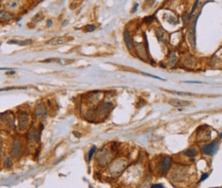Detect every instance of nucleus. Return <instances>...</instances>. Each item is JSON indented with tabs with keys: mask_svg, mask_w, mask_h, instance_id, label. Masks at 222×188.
Segmentation results:
<instances>
[{
	"mask_svg": "<svg viewBox=\"0 0 222 188\" xmlns=\"http://www.w3.org/2000/svg\"><path fill=\"white\" fill-rule=\"evenodd\" d=\"M219 149V141L216 139V140H214L212 143L210 144H208V145H203L202 147V151L205 154V155H208V156H213L215 155L217 151Z\"/></svg>",
	"mask_w": 222,
	"mask_h": 188,
	"instance_id": "1",
	"label": "nucleus"
},
{
	"mask_svg": "<svg viewBox=\"0 0 222 188\" xmlns=\"http://www.w3.org/2000/svg\"><path fill=\"white\" fill-rule=\"evenodd\" d=\"M29 124V116L26 113H21L18 116V127L19 130L23 131Z\"/></svg>",
	"mask_w": 222,
	"mask_h": 188,
	"instance_id": "2",
	"label": "nucleus"
},
{
	"mask_svg": "<svg viewBox=\"0 0 222 188\" xmlns=\"http://www.w3.org/2000/svg\"><path fill=\"white\" fill-rule=\"evenodd\" d=\"M96 160H99V163L100 165L102 166H105L109 163V161H110V154L108 153V151H100L98 155H97V158Z\"/></svg>",
	"mask_w": 222,
	"mask_h": 188,
	"instance_id": "3",
	"label": "nucleus"
},
{
	"mask_svg": "<svg viewBox=\"0 0 222 188\" xmlns=\"http://www.w3.org/2000/svg\"><path fill=\"white\" fill-rule=\"evenodd\" d=\"M170 166H171V158L169 157H163L158 165V171H160L162 174H164L169 169Z\"/></svg>",
	"mask_w": 222,
	"mask_h": 188,
	"instance_id": "4",
	"label": "nucleus"
},
{
	"mask_svg": "<svg viewBox=\"0 0 222 188\" xmlns=\"http://www.w3.org/2000/svg\"><path fill=\"white\" fill-rule=\"evenodd\" d=\"M35 114H36V116L38 118H42V119H45L47 116V109L45 107V105L44 104H39L37 107H36V110H35Z\"/></svg>",
	"mask_w": 222,
	"mask_h": 188,
	"instance_id": "5",
	"label": "nucleus"
},
{
	"mask_svg": "<svg viewBox=\"0 0 222 188\" xmlns=\"http://www.w3.org/2000/svg\"><path fill=\"white\" fill-rule=\"evenodd\" d=\"M21 151V143L19 142V140H15L13 146H12V150H11V157L13 158H16L19 157L20 153Z\"/></svg>",
	"mask_w": 222,
	"mask_h": 188,
	"instance_id": "6",
	"label": "nucleus"
},
{
	"mask_svg": "<svg viewBox=\"0 0 222 188\" xmlns=\"http://www.w3.org/2000/svg\"><path fill=\"white\" fill-rule=\"evenodd\" d=\"M21 0H9L6 3L5 7L7 9L10 10V11H15L21 6Z\"/></svg>",
	"mask_w": 222,
	"mask_h": 188,
	"instance_id": "7",
	"label": "nucleus"
},
{
	"mask_svg": "<svg viewBox=\"0 0 222 188\" xmlns=\"http://www.w3.org/2000/svg\"><path fill=\"white\" fill-rule=\"evenodd\" d=\"M169 104L174 106V107H185L191 104V102L189 101H184V100H180V99H171L169 100Z\"/></svg>",
	"mask_w": 222,
	"mask_h": 188,
	"instance_id": "8",
	"label": "nucleus"
},
{
	"mask_svg": "<svg viewBox=\"0 0 222 188\" xmlns=\"http://www.w3.org/2000/svg\"><path fill=\"white\" fill-rule=\"evenodd\" d=\"M67 42V38L66 37H57L51 39L47 44L51 45H60Z\"/></svg>",
	"mask_w": 222,
	"mask_h": 188,
	"instance_id": "9",
	"label": "nucleus"
},
{
	"mask_svg": "<svg viewBox=\"0 0 222 188\" xmlns=\"http://www.w3.org/2000/svg\"><path fill=\"white\" fill-rule=\"evenodd\" d=\"M136 45V52L138 55V57L142 59V60H145V57H146V53L144 52V48L143 47L142 44H138V43H135Z\"/></svg>",
	"mask_w": 222,
	"mask_h": 188,
	"instance_id": "10",
	"label": "nucleus"
},
{
	"mask_svg": "<svg viewBox=\"0 0 222 188\" xmlns=\"http://www.w3.org/2000/svg\"><path fill=\"white\" fill-rule=\"evenodd\" d=\"M184 154L188 157H194L197 156L198 151L196 148H189V149H187L186 151H184Z\"/></svg>",
	"mask_w": 222,
	"mask_h": 188,
	"instance_id": "11",
	"label": "nucleus"
},
{
	"mask_svg": "<svg viewBox=\"0 0 222 188\" xmlns=\"http://www.w3.org/2000/svg\"><path fill=\"white\" fill-rule=\"evenodd\" d=\"M124 39H125V42H126V45L128 50H131L132 49V42H131L129 33H128L127 30H125V32H124Z\"/></svg>",
	"mask_w": 222,
	"mask_h": 188,
	"instance_id": "12",
	"label": "nucleus"
},
{
	"mask_svg": "<svg viewBox=\"0 0 222 188\" xmlns=\"http://www.w3.org/2000/svg\"><path fill=\"white\" fill-rule=\"evenodd\" d=\"M156 34L157 38H158L160 40H164V39H166V33H165L162 29H161V28H157V29L156 30Z\"/></svg>",
	"mask_w": 222,
	"mask_h": 188,
	"instance_id": "13",
	"label": "nucleus"
},
{
	"mask_svg": "<svg viewBox=\"0 0 222 188\" xmlns=\"http://www.w3.org/2000/svg\"><path fill=\"white\" fill-rule=\"evenodd\" d=\"M166 61H167L166 63H167L168 65H173V63H175V61H176V56H175V53H173H173H170Z\"/></svg>",
	"mask_w": 222,
	"mask_h": 188,
	"instance_id": "14",
	"label": "nucleus"
},
{
	"mask_svg": "<svg viewBox=\"0 0 222 188\" xmlns=\"http://www.w3.org/2000/svg\"><path fill=\"white\" fill-rule=\"evenodd\" d=\"M168 92L171 93H174V94H178V95H182V96H190V97H193L196 96L193 93H190V92H176V91H168Z\"/></svg>",
	"mask_w": 222,
	"mask_h": 188,
	"instance_id": "15",
	"label": "nucleus"
},
{
	"mask_svg": "<svg viewBox=\"0 0 222 188\" xmlns=\"http://www.w3.org/2000/svg\"><path fill=\"white\" fill-rule=\"evenodd\" d=\"M95 151H96V146H93L92 149V150L90 151V152H89V157H88L89 161H91V159H92V155L94 154Z\"/></svg>",
	"mask_w": 222,
	"mask_h": 188,
	"instance_id": "16",
	"label": "nucleus"
},
{
	"mask_svg": "<svg viewBox=\"0 0 222 188\" xmlns=\"http://www.w3.org/2000/svg\"><path fill=\"white\" fill-rule=\"evenodd\" d=\"M94 29H95V26H94V25H88V26L86 27V30L87 32H92V31H93Z\"/></svg>",
	"mask_w": 222,
	"mask_h": 188,
	"instance_id": "17",
	"label": "nucleus"
},
{
	"mask_svg": "<svg viewBox=\"0 0 222 188\" xmlns=\"http://www.w3.org/2000/svg\"><path fill=\"white\" fill-rule=\"evenodd\" d=\"M144 74H145L146 76H150V77H152V78H156V79L161 80H165L162 79V78H160V77H157V76H155V75H152V74H144Z\"/></svg>",
	"mask_w": 222,
	"mask_h": 188,
	"instance_id": "18",
	"label": "nucleus"
},
{
	"mask_svg": "<svg viewBox=\"0 0 222 188\" xmlns=\"http://www.w3.org/2000/svg\"><path fill=\"white\" fill-rule=\"evenodd\" d=\"M3 161H4V164H5V165H7V166H8V165H9V164H10V160H9V157H5Z\"/></svg>",
	"mask_w": 222,
	"mask_h": 188,
	"instance_id": "19",
	"label": "nucleus"
},
{
	"mask_svg": "<svg viewBox=\"0 0 222 188\" xmlns=\"http://www.w3.org/2000/svg\"><path fill=\"white\" fill-rule=\"evenodd\" d=\"M208 177H209V174H203V175L202 176V178H201L200 181H203L206 180V179H207Z\"/></svg>",
	"mask_w": 222,
	"mask_h": 188,
	"instance_id": "20",
	"label": "nucleus"
},
{
	"mask_svg": "<svg viewBox=\"0 0 222 188\" xmlns=\"http://www.w3.org/2000/svg\"><path fill=\"white\" fill-rule=\"evenodd\" d=\"M152 187L153 188H162L163 187V186H162V185H161V184H156V185H153V186H152Z\"/></svg>",
	"mask_w": 222,
	"mask_h": 188,
	"instance_id": "21",
	"label": "nucleus"
},
{
	"mask_svg": "<svg viewBox=\"0 0 222 188\" xmlns=\"http://www.w3.org/2000/svg\"><path fill=\"white\" fill-rule=\"evenodd\" d=\"M15 74V71H12V72H9V73H7V74Z\"/></svg>",
	"mask_w": 222,
	"mask_h": 188,
	"instance_id": "22",
	"label": "nucleus"
},
{
	"mask_svg": "<svg viewBox=\"0 0 222 188\" xmlns=\"http://www.w3.org/2000/svg\"><path fill=\"white\" fill-rule=\"evenodd\" d=\"M220 136H221V138H222V132L221 133V135H220Z\"/></svg>",
	"mask_w": 222,
	"mask_h": 188,
	"instance_id": "23",
	"label": "nucleus"
}]
</instances>
